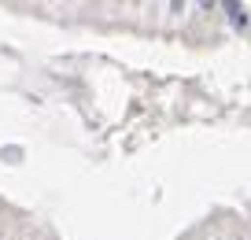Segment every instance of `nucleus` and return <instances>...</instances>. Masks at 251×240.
<instances>
[{
    "mask_svg": "<svg viewBox=\"0 0 251 240\" xmlns=\"http://www.w3.org/2000/svg\"><path fill=\"white\" fill-rule=\"evenodd\" d=\"M229 15H233V26H248V11H244V8H236V4H229Z\"/></svg>",
    "mask_w": 251,
    "mask_h": 240,
    "instance_id": "obj_1",
    "label": "nucleus"
}]
</instances>
